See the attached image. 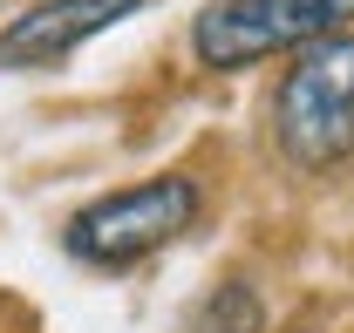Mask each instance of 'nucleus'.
I'll use <instances>...</instances> for the list:
<instances>
[{
    "label": "nucleus",
    "mask_w": 354,
    "mask_h": 333,
    "mask_svg": "<svg viewBox=\"0 0 354 333\" xmlns=\"http://www.w3.org/2000/svg\"><path fill=\"white\" fill-rule=\"evenodd\" d=\"M272 129L300 170H334L354 157V35H320L293 55Z\"/></svg>",
    "instance_id": "obj_1"
},
{
    "label": "nucleus",
    "mask_w": 354,
    "mask_h": 333,
    "mask_svg": "<svg viewBox=\"0 0 354 333\" xmlns=\"http://www.w3.org/2000/svg\"><path fill=\"white\" fill-rule=\"evenodd\" d=\"M198 218V184L191 177H143L130 191H109L68 218V251L82 265H136Z\"/></svg>",
    "instance_id": "obj_2"
},
{
    "label": "nucleus",
    "mask_w": 354,
    "mask_h": 333,
    "mask_svg": "<svg viewBox=\"0 0 354 333\" xmlns=\"http://www.w3.org/2000/svg\"><path fill=\"white\" fill-rule=\"evenodd\" d=\"M354 21V0H212L198 14V61L205 68H252L279 48H307Z\"/></svg>",
    "instance_id": "obj_3"
},
{
    "label": "nucleus",
    "mask_w": 354,
    "mask_h": 333,
    "mask_svg": "<svg viewBox=\"0 0 354 333\" xmlns=\"http://www.w3.org/2000/svg\"><path fill=\"white\" fill-rule=\"evenodd\" d=\"M123 14H136V0H41V7H28L14 28H0V68L62 61V55L82 48L88 35L116 28Z\"/></svg>",
    "instance_id": "obj_4"
},
{
    "label": "nucleus",
    "mask_w": 354,
    "mask_h": 333,
    "mask_svg": "<svg viewBox=\"0 0 354 333\" xmlns=\"http://www.w3.org/2000/svg\"><path fill=\"white\" fill-rule=\"evenodd\" d=\"M184 333H259V299H252V286L225 279L218 292H205L198 313L184 320Z\"/></svg>",
    "instance_id": "obj_5"
}]
</instances>
